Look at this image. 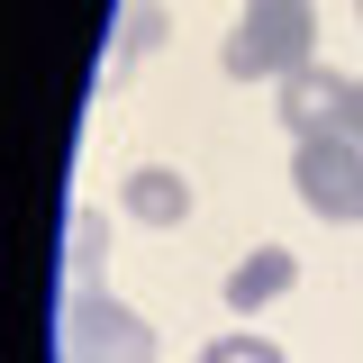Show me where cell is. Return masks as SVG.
<instances>
[{
  "label": "cell",
  "instance_id": "1",
  "mask_svg": "<svg viewBox=\"0 0 363 363\" xmlns=\"http://www.w3.org/2000/svg\"><path fill=\"white\" fill-rule=\"evenodd\" d=\"M218 64L236 73V82H281V73H300V64H318V9L309 0H245V18L227 28Z\"/></svg>",
  "mask_w": 363,
  "mask_h": 363
},
{
  "label": "cell",
  "instance_id": "2",
  "mask_svg": "<svg viewBox=\"0 0 363 363\" xmlns=\"http://www.w3.org/2000/svg\"><path fill=\"white\" fill-rule=\"evenodd\" d=\"M64 363H155V327L118 309L109 291H73L64 300Z\"/></svg>",
  "mask_w": 363,
  "mask_h": 363
},
{
  "label": "cell",
  "instance_id": "3",
  "mask_svg": "<svg viewBox=\"0 0 363 363\" xmlns=\"http://www.w3.org/2000/svg\"><path fill=\"white\" fill-rule=\"evenodd\" d=\"M291 191L309 200V218H363V145L354 136H300Z\"/></svg>",
  "mask_w": 363,
  "mask_h": 363
},
{
  "label": "cell",
  "instance_id": "4",
  "mask_svg": "<svg viewBox=\"0 0 363 363\" xmlns=\"http://www.w3.org/2000/svg\"><path fill=\"white\" fill-rule=\"evenodd\" d=\"M345 73H327V64H300V73H281V128L291 136H345Z\"/></svg>",
  "mask_w": 363,
  "mask_h": 363
},
{
  "label": "cell",
  "instance_id": "5",
  "mask_svg": "<svg viewBox=\"0 0 363 363\" xmlns=\"http://www.w3.org/2000/svg\"><path fill=\"white\" fill-rule=\"evenodd\" d=\"M118 200H128V218H145V227H182L191 218V182H182L173 164H136Z\"/></svg>",
  "mask_w": 363,
  "mask_h": 363
},
{
  "label": "cell",
  "instance_id": "6",
  "mask_svg": "<svg viewBox=\"0 0 363 363\" xmlns=\"http://www.w3.org/2000/svg\"><path fill=\"white\" fill-rule=\"evenodd\" d=\"M300 281V264H291V245H255L245 264L227 272V309H272L281 291Z\"/></svg>",
  "mask_w": 363,
  "mask_h": 363
},
{
  "label": "cell",
  "instance_id": "7",
  "mask_svg": "<svg viewBox=\"0 0 363 363\" xmlns=\"http://www.w3.org/2000/svg\"><path fill=\"white\" fill-rule=\"evenodd\" d=\"M100 245H109V227H100V209H73V291H100Z\"/></svg>",
  "mask_w": 363,
  "mask_h": 363
},
{
  "label": "cell",
  "instance_id": "8",
  "mask_svg": "<svg viewBox=\"0 0 363 363\" xmlns=\"http://www.w3.org/2000/svg\"><path fill=\"white\" fill-rule=\"evenodd\" d=\"M145 45H164V9H155V0H136L128 18H118V45H109V64H136Z\"/></svg>",
  "mask_w": 363,
  "mask_h": 363
},
{
  "label": "cell",
  "instance_id": "9",
  "mask_svg": "<svg viewBox=\"0 0 363 363\" xmlns=\"http://www.w3.org/2000/svg\"><path fill=\"white\" fill-rule=\"evenodd\" d=\"M200 363H281V345H264V336H218V345H200Z\"/></svg>",
  "mask_w": 363,
  "mask_h": 363
},
{
  "label": "cell",
  "instance_id": "10",
  "mask_svg": "<svg viewBox=\"0 0 363 363\" xmlns=\"http://www.w3.org/2000/svg\"><path fill=\"white\" fill-rule=\"evenodd\" d=\"M345 136H354V145H363V82L345 91Z\"/></svg>",
  "mask_w": 363,
  "mask_h": 363
},
{
  "label": "cell",
  "instance_id": "11",
  "mask_svg": "<svg viewBox=\"0 0 363 363\" xmlns=\"http://www.w3.org/2000/svg\"><path fill=\"white\" fill-rule=\"evenodd\" d=\"M354 9H363V0H354Z\"/></svg>",
  "mask_w": 363,
  "mask_h": 363
}]
</instances>
